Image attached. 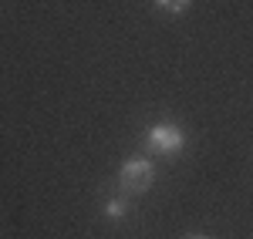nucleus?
<instances>
[{
    "label": "nucleus",
    "instance_id": "nucleus-1",
    "mask_svg": "<svg viewBox=\"0 0 253 239\" xmlns=\"http://www.w3.org/2000/svg\"><path fill=\"white\" fill-rule=\"evenodd\" d=\"M182 145H186V132L172 121H159L145 132V148L152 155H175L182 152Z\"/></svg>",
    "mask_w": 253,
    "mask_h": 239
},
{
    "label": "nucleus",
    "instance_id": "nucleus-3",
    "mask_svg": "<svg viewBox=\"0 0 253 239\" xmlns=\"http://www.w3.org/2000/svg\"><path fill=\"white\" fill-rule=\"evenodd\" d=\"M105 216H108V219H122V216H128V202H125V199H108V202H105Z\"/></svg>",
    "mask_w": 253,
    "mask_h": 239
},
{
    "label": "nucleus",
    "instance_id": "nucleus-4",
    "mask_svg": "<svg viewBox=\"0 0 253 239\" xmlns=\"http://www.w3.org/2000/svg\"><path fill=\"white\" fill-rule=\"evenodd\" d=\"M189 3H193V0H156V7L169 10V14H182V10H189Z\"/></svg>",
    "mask_w": 253,
    "mask_h": 239
},
{
    "label": "nucleus",
    "instance_id": "nucleus-2",
    "mask_svg": "<svg viewBox=\"0 0 253 239\" xmlns=\"http://www.w3.org/2000/svg\"><path fill=\"white\" fill-rule=\"evenodd\" d=\"M152 179H156V169H152L149 159H128L122 165V172H118V185H122L128 196L145 192V189L152 185Z\"/></svg>",
    "mask_w": 253,
    "mask_h": 239
}]
</instances>
